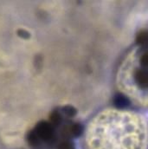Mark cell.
<instances>
[{"label":"cell","instance_id":"6da1fadb","mask_svg":"<svg viewBox=\"0 0 148 149\" xmlns=\"http://www.w3.org/2000/svg\"><path fill=\"white\" fill-rule=\"evenodd\" d=\"M34 130L42 141L49 142L54 140L55 129L54 127L51 125V123H49L44 120L40 121L37 123L36 128Z\"/></svg>","mask_w":148,"mask_h":149},{"label":"cell","instance_id":"7a4b0ae2","mask_svg":"<svg viewBox=\"0 0 148 149\" xmlns=\"http://www.w3.org/2000/svg\"><path fill=\"white\" fill-rule=\"evenodd\" d=\"M135 81L139 87L147 88H148V70H138L134 75Z\"/></svg>","mask_w":148,"mask_h":149},{"label":"cell","instance_id":"3957f363","mask_svg":"<svg viewBox=\"0 0 148 149\" xmlns=\"http://www.w3.org/2000/svg\"><path fill=\"white\" fill-rule=\"evenodd\" d=\"M113 103L115 105L116 108L118 109H125L126 107L129 106L130 104V101L128 100V98L126 96H125L122 94H118L114 96V100H113Z\"/></svg>","mask_w":148,"mask_h":149},{"label":"cell","instance_id":"277c9868","mask_svg":"<svg viewBox=\"0 0 148 149\" xmlns=\"http://www.w3.org/2000/svg\"><path fill=\"white\" fill-rule=\"evenodd\" d=\"M27 141L31 147H34V148L38 147L42 142V141L38 137V135H37V133L35 132V130H32V131L29 132V134H27Z\"/></svg>","mask_w":148,"mask_h":149},{"label":"cell","instance_id":"5b68a950","mask_svg":"<svg viewBox=\"0 0 148 149\" xmlns=\"http://www.w3.org/2000/svg\"><path fill=\"white\" fill-rule=\"evenodd\" d=\"M69 131H70V135L71 136L79 137L83 133V127L80 123H74L69 127Z\"/></svg>","mask_w":148,"mask_h":149},{"label":"cell","instance_id":"8992f818","mask_svg":"<svg viewBox=\"0 0 148 149\" xmlns=\"http://www.w3.org/2000/svg\"><path fill=\"white\" fill-rule=\"evenodd\" d=\"M50 122H51V125L54 127V126H58L61 124L62 122V115L59 112L54 111L52 112V113L50 114Z\"/></svg>","mask_w":148,"mask_h":149},{"label":"cell","instance_id":"52a82bcc","mask_svg":"<svg viewBox=\"0 0 148 149\" xmlns=\"http://www.w3.org/2000/svg\"><path fill=\"white\" fill-rule=\"evenodd\" d=\"M137 42L140 45H145L148 43V31H143L141 32H140L137 36L136 39Z\"/></svg>","mask_w":148,"mask_h":149},{"label":"cell","instance_id":"ba28073f","mask_svg":"<svg viewBox=\"0 0 148 149\" xmlns=\"http://www.w3.org/2000/svg\"><path fill=\"white\" fill-rule=\"evenodd\" d=\"M63 112L64 114H66L69 117H73L76 114V109L72 106H66L63 108Z\"/></svg>","mask_w":148,"mask_h":149},{"label":"cell","instance_id":"9c48e42d","mask_svg":"<svg viewBox=\"0 0 148 149\" xmlns=\"http://www.w3.org/2000/svg\"><path fill=\"white\" fill-rule=\"evenodd\" d=\"M57 149H74V146L71 141H64L58 145Z\"/></svg>","mask_w":148,"mask_h":149},{"label":"cell","instance_id":"30bf717a","mask_svg":"<svg viewBox=\"0 0 148 149\" xmlns=\"http://www.w3.org/2000/svg\"><path fill=\"white\" fill-rule=\"evenodd\" d=\"M140 63H141V64H142L143 67L147 68L148 69V52L147 53H145V54L141 56Z\"/></svg>","mask_w":148,"mask_h":149},{"label":"cell","instance_id":"8fae6325","mask_svg":"<svg viewBox=\"0 0 148 149\" xmlns=\"http://www.w3.org/2000/svg\"><path fill=\"white\" fill-rule=\"evenodd\" d=\"M17 32H18V34H19V36H20V37H24V38H27V37H30V34H29L26 31L20 30V31H18Z\"/></svg>","mask_w":148,"mask_h":149}]
</instances>
